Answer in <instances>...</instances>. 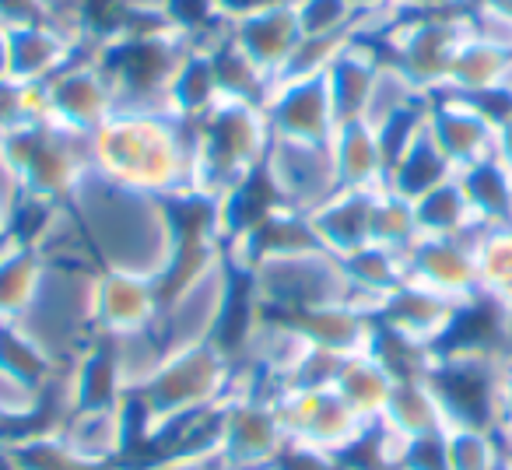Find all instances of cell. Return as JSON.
I'll return each mask as SVG.
<instances>
[{"mask_svg":"<svg viewBox=\"0 0 512 470\" xmlns=\"http://www.w3.org/2000/svg\"><path fill=\"white\" fill-rule=\"evenodd\" d=\"M425 123L432 141L439 144V151L456 172L495 155V120L474 99L453 92L428 95Z\"/></svg>","mask_w":512,"mask_h":470,"instance_id":"7c38bea8","label":"cell"},{"mask_svg":"<svg viewBox=\"0 0 512 470\" xmlns=\"http://www.w3.org/2000/svg\"><path fill=\"white\" fill-rule=\"evenodd\" d=\"M264 172L274 183V190H278L281 204L302 214H313L323 200L341 190L337 186L330 144H302V141H281V137H274L271 151H267Z\"/></svg>","mask_w":512,"mask_h":470,"instance_id":"8fae6325","label":"cell"},{"mask_svg":"<svg viewBox=\"0 0 512 470\" xmlns=\"http://www.w3.org/2000/svg\"><path fill=\"white\" fill-rule=\"evenodd\" d=\"M190 46L179 32H151L113 39L92 53L113 81L120 109H165L169 85Z\"/></svg>","mask_w":512,"mask_h":470,"instance_id":"52a82bcc","label":"cell"},{"mask_svg":"<svg viewBox=\"0 0 512 470\" xmlns=\"http://www.w3.org/2000/svg\"><path fill=\"white\" fill-rule=\"evenodd\" d=\"M334 386L365 421H379L390 404V393L397 386V376L390 372V365L376 355V351H365V355L344 358L341 369L334 376Z\"/></svg>","mask_w":512,"mask_h":470,"instance_id":"cb8c5ba5","label":"cell"},{"mask_svg":"<svg viewBox=\"0 0 512 470\" xmlns=\"http://www.w3.org/2000/svg\"><path fill=\"white\" fill-rule=\"evenodd\" d=\"M249 278H253L264 313L278 316H295L306 313V309L327 306V302L351 299L341 260L327 250L264 260V264H256L249 271Z\"/></svg>","mask_w":512,"mask_h":470,"instance_id":"ba28073f","label":"cell"},{"mask_svg":"<svg viewBox=\"0 0 512 470\" xmlns=\"http://www.w3.org/2000/svg\"><path fill=\"white\" fill-rule=\"evenodd\" d=\"M267 470H344V460L327 449L313 446V442H302V439H288L281 446L278 460L271 463Z\"/></svg>","mask_w":512,"mask_h":470,"instance_id":"e575fe53","label":"cell"},{"mask_svg":"<svg viewBox=\"0 0 512 470\" xmlns=\"http://www.w3.org/2000/svg\"><path fill=\"white\" fill-rule=\"evenodd\" d=\"M232 29V39L264 67L274 81L285 71V64L292 60L295 46L302 43V25L295 15L292 0H278V4H267V8L253 11V15L239 18Z\"/></svg>","mask_w":512,"mask_h":470,"instance_id":"ac0fdd59","label":"cell"},{"mask_svg":"<svg viewBox=\"0 0 512 470\" xmlns=\"http://www.w3.org/2000/svg\"><path fill=\"white\" fill-rule=\"evenodd\" d=\"M470 235H418V243L404 253L407 281H418L453 302L477 299L481 285Z\"/></svg>","mask_w":512,"mask_h":470,"instance_id":"2e32d148","label":"cell"},{"mask_svg":"<svg viewBox=\"0 0 512 470\" xmlns=\"http://www.w3.org/2000/svg\"><path fill=\"white\" fill-rule=\"evenodd\" d=\"M39 88H43L46 120L60 123V127H67V130H78V134H95V130L120 109L113 81L102 71L99 57H95L92 50L74 53V57Z\"/></svg>","mask_w":512,"mask_h":470,"instance_id":"30bf717a","label":"cell"},{"mask_svg":"<svg viewBox=\"0 0 512 470\" xmlns=\"http://www.w3.org/2000/svg\"><path fill=\"white\" fill-rule=\"evenodd\" d=\"M221 99L218 92V78H214V64L211 53L204 46H190V53L179 64L176 78L169 85V99H165V109L179 120L193 123Z\"/></svg>","mask_w":512,"mask_h":470,"instance_id":"4316f807","label":"cell"},{"mask_svg":"<svg viewBox=\"0 0 512 470\" xmlns=\"http://www.w3.org/2000/svg\"><path fill=\"white\" fill-rule=\"evenodd\" d=\"M463 306L467 302H453L432 288L418 285V281H404L376 309V327L400 337V341L418 344V348L439 351Z\"/></svg>","mask_w":512,"mask_h":470,"instance_id":"5bb4252c","label":"cell"},{"mask_svg":"<svg viewBox=\"0 0 512 470\" xmlns=\"http://www.w3.org/2000/svg\"><path fill=\"white\" fill-rule=\"evenodd\" d=\"M278 316V313H274ZM295 330L309 341V348L316 351H327L334 358H355V355H365L372 351L376 344V316L369 309L355 306L351 299L344 302H327V306H316V309H306V313H295V316H285Z\"/></svg>","mask_w":512,"mask_h":470,"instance_id":"e0dca14e","label":"cell"},{"mask_svg":"<svg viewBox=\"0 0 512 470\" xmlns=\"http://www.w3.org/2000/svg\"><path fill=\"white\" fill-rule=\"evenodd\" d=\"M372 204H376V190H337L327 197L313 214L316 239L327 253L344 260L348 253L362 250L372 243Z\"/></svg>","mask_w":512,"mask_h":470,"instance_id":"44dd1931","label":"cell"},{"mask_svg":"<svg viewBox=\"0 0 512 470\" xmlns=\"http://www.w3.org/2000/svg\"><path fill=\"white\" fill-rule=\"evenodd\" d=\"M418 214H414V200L404 193L379 186L376 204H372V243L386 246L393 253H407L418 243Z\"/></svg>","mask_w":512,"mask_h":470,"instance_id":"f546056e","label":"cell"},{"mask_svg":"<svg viewBox=\"0 0 512 470\" xmlns=\"http://www.w3.org/2000/svg\"><path fill=\"white\" fill-rule=\"evenodd\" d=\"M193 127V193L225 197L232 186L264 169L274 130L260 102L218 99Z\"/></svg>","mask_w":512,"mask_h":470,"instance_id":"3957f363","label":"cell"},{"mask_svg":"<svg viewBox=\"0 0 512 470\" xmlns=\"http://www.w3.org/2000/svg\"><path fill=\"white\" fill-rule=\"evenodd\" d=\"M442 442H446L449 470H498L502 467V449H498L495 428L449 425L446 432H442Z\"/></svg>","mask_w":512,"mask_h":470,"instance_id":"1f68e13d","label":"cell"},{"mask_svg":"<svg viewBox=\"0 0 512 470\" xmlns=\"http://www.w3.org/2000/svg\"><path fill=\"white\" fill-rule=\"evenodd\" d=\"M4 428H8V418H4V414H0V439H4Z\"/></svg>","mask_w":512,"mask_h":470,"instance_id":"b9f144b4","label":"cell"},{"mask_svg":"<svg viewBox=\"0 0 512 470\" xmlns=\"http://www.w3.org/2000/svg\"><path fill=\"white\" fill-rule=\"evenodd\" d=\"M383 50V60L397 64L425 95L446 88L449 67L467 39V18L463 11L446 15H397L379 32H362Z\"/></svg>","mask_w":512,"mask_h":470,"instance_id":"8992f818","label":"cell"},{"mask_svg":"<svg viewBox=\"0 0 512 470\" xmlns=\"http://www.w3.org/2000/svg\"><path fill=\"white\" fill-rule=\"evenodd\" d=\"M11 81V46H8V25H0V85Z\"/></svg>","mask_w":512,"mask_h":470,"instance_id":"ab89813d","label":"cell"},{"mask_svg":"<svg viewBox=\"0 0 512 470\" xmlns=\"http://www.w3.org/2000/svg\"><path fill=\"white\" fill-rule=\"evenodd\" d=\"M88 137L92 134H78V130H67L60 123L32 120L4 130L0 144L8 151V162L25 193L67 204L74 190L95 172Z\"/></svg>","mask_w":512,"mask_h":470,"instance_id":"5b68a950","label":"cell"},{"mask_svg":"<svg viewBox=\"0 0 512 470\" xmlns=\"http://www.w3.org/2000/svg\"><path fill=\"white\" fill-rule=\"evenodd\" d=\"M288 442L278 407L267 397L232 390L221 400L214 456L225 470H267Z\"/></svg>","mask_w":512,"mask_h":470,"instance_id":"9c48e42d","label":"cell"},{"mask_svg":"<svg viewBox=\"0 0 512 470\" xmlns=\"http://www.w3.org/2000/svg\"><path fill=\"white\" fill-rule=\"evenodd\" d=\"M344 470H348V467H344Z\"/></svg>","mask_w":512,"mask_h":470,"instance_id":"ee69618b","label":"cell"},{"mask_svg":"<svg viewBox=\"0 0 512 470\" xmlns=\"http://www.w3.org/2000/svg\"><path fill=\"white\" fill-rule=\"evenodd\" d=\"M235 390V362L218 344H193V348L169 351L158 372L141 386L130 390L137 414H141L144 442L151 432L186 414L218 407Z\"/></svg>","mask_w":512,"mask_h":470,"instance_id":"277c9868","label":"cell"},{"mask_svg":"<svg viewBox=\"0 0 512 470\" xmlns=\"http://www.w3.org/2000/svg\"><path fill=\"white\" fill-rule=\"evenodd\" d=\"M481 225H502L512 214V169L495 155L456 172Z\"/></svg>","mask_w":512,"mask_h":470,"instance_id":"f1b7e54d","label":"cell"},{"mask_svg":"<svg viewBox=\"0 0 512 470\" xmlns=\"http://www.w3.org/2000/svg\"><path fill=\"white\" fill-rule=\"evenodd\" d=\"M495 158L512 169V113L495 127Z\"/></svg>","mask_w":512,"mask_h":470,"instance_id":"f35d334b","label":"cell"},{"mask_svg":"<svg viewBox=\"0 0 512 470\" xmlns=\"http://www.w3.org/2000/svg\"><path fill=\"white\" fill-rule=\"evenodd\" d=\"M474 246V264H477V285L481 295L498 292L502 285L512 281V225H481L470 235Z\"/></svg>","mask_w":512,"mask_h":470,"instance_id":"4dcf8cb0","label":"cell"},{"mask_svg":"<svg viewBox=\"0 0 512 470\" xmlns=\"http://www.w3.org/2000/svg\"><path fill=\"white\" fill-rule=\"evenodd\" d=\"M502 4H509V8H512V0H502Z\"/></svg>","mask_w":512,"mask_h":470,"instance_id":"7bdbcfd3","label":"cell"},{"mask_svg":"<svg viewBox=\"0 0 512 470\" xmlns=\"http://www.w3.org/2000/svg\"><path fill=\"white\" fill-rule=\"evenodd\" d=\"M57 428L88 467H120V456L130 449L127 400L95 411H67Z\"/></svg>","mask_w":512,"mask_h":470,"instance_id":"ffe728a7","label":"cell"},{"mask_svg":"<svg viewBox=\"0 0 512 470\" xmlns=\"http://www.w3.org/2000/svg\"><path fill=\"white\" fill-rule=\"evenodd\" d=\"M453 172L456 169L446 162V155H442L439 144L432 141V134H428V123H425V130H421V134L414 137V141L390 162L386 186L414 200V197H421L425 190H432L435 183L449 179Z\"/></svg>","mask_w":512,"mask_h":470,"instance_id":"83f0119b","label":"cell"},{"mask_svg":"<svg viewBox=\"0 0 512 470\" xmlns=\"http://www.w3.org/2000/svg\"><path fill=\"white\" fill-rule=\"evenodd\" d=\"M330 155H334V172L341 190H379V186H386V151L372 123H337L334 137H330Z\"/></svg>","mask_w":512,"mask_h":470,"instance_id":"7402d4cb","label":"cell"},{"mask_svg":"<svg viewBox=\"0 0 512 470\" xmlns=\"http://www.w3.org/2000/svg\"><path fill=\"white\" fill-rule=\"evenodd\" d=\"M495 428H512V358H505L502 379H498V425Z\"/></svg>","mask_w":512,"mask_h":470,"instance_id":"74e56055","label":"cell"},{"mask_svg":"<svg viewBox=\"0 0 512 470\" xmlns=\"http://www.w3.org/2000/svg\"><path fill=\"white\" fill-rule=\"evenodd\" d=\"M274 137L302 144H330L337 130V113L330 102L327 74L323 78L278 81L264 102Z\"/></svg>","mask_w":512,"mask_h":470,"instance_id":"9a60e30c","label":"cell"},{"mask_svg":"<svg viewBox=\"0 0 512 470\" xmlns=\"http://www.w3.org/2000/svg\"><path fill=\"white\" fill-rule=\"evenodd\" d=\"M0 470H22V467H18L15 456H11V449L4 446V442H0Z\"/></svg>","mask_w":512,"mask_h":470,"instance_id":"60d3db41","label":"cell"},{"mask_svg":"<svg viewBox=\"0 0 512 470\" xmlns=\"http://www.w3.org/2000/svg\"><path fill=\"white\" fill-rule=\"evenodd\" d=\"M88 141L109 183L162 200L193 193V127L169 109H116Z\"/></svg>","mask_w":512,"mask_h":470,"instance_id":"7a4b0ae2","label":"cell"},{"mask_svg":"<svg viewBox=\"0 0 512 470\" xmlns=\"http://www.w3.org/2000/svg\"><path fill=\"white\" fill-rule=\"evenodd\" d=\"M379 421L407 442L425 439V435L446 432L449 428L446 411H442L439 397H435V390L428 386L425 376L397 379V386H393V393H390V404H386Z\"/></svg>","mask_w":512,"mask_h":470,"instance_id":"603a6c76","label":"cell"},{"mask_svg":"<svg viewBox=\"0 0 512 470\" xmlns=\"http://www.w3.org/2000/svg\"><path fill=\"white\" fill-rule=\"evenodd\" d=\"M467 18V32L474 39L498 46V50L512 53V8L502 0H470L463 8Z\"/></svg>","mask_w":512,"mask_h":470,"instance_id":"836d02e7","label":"cell"},{"mask_svg":"<svg viewBox=\"0 0 512 470\" xmlns=\"http://www.w3.org/2000/svg\"><path fill=\"white\" fill-rule=\"evenodd\" d=\"M8 46H11V81H18V85H43L74 53H81V46L60 25H53L50 18L8 25Z\"/></svg>","mask_w":512,"mask_h":470,"instance_id":"d6986e66","label":"cell"},{"mask_svg":"<svg viewBox=\"0 0 512 470\" xmlns=\"http://www.w3.org/2000/svg\"><path fill=\"white\" fill-rule=\"evenodd\" d=\"M414 214H418L421 235H470L481 228L456 172L435 183L432 190H425L421 197H414Z\"/></svg>","mask_w":512,"mask_h":470,"instance_id":"484cf974","label":"cell"},{"mask_svg":"<svg viewBox=\"0 0 512 470\" xmlns=\"http://www.w3.org/2000/svg\"><path fill=\"white\" fill-rule=\"evenodd\" d=\"M470 0H397V15H446L463 11Z\"/></svg>","mask_w":512,"mask_h":470,"instance_id":"8d00e7d4","label":"cell"},{"mask_svg":"<svg viewBox=\"0 0 512 470\" xmlns=\"http://www.w3.org/2000/svg\"><path fill=\"white\" fill-rule=\"evenodd\" d=\"M302 36H355L362 32V15L351 0H292Z\"/></svg>","mask_w":512,"mask_h":470,"instance_id":"d6a6232c","label":"cell"},{"mask_svg":"<svg viewBox=\"0 0 512 470\" xmlns=\"http://www.w3.org/2000/svg\"><path fill=\"white\" fill-rule=\"evenodd\" d=\"M46 267V257L32 246L8 243L0 250V320H22L36 306Z\"/></svg>","mask_w":512,"mask_h":470,"instance_id":"d4e9b609","label":"cell"},{"mask_svg":"<svg viewBox=\"0 0 512 470\" xmlns=\"http://www.w3.org/2000/svg\"><path fill=\"white\" fill-rule=\"evenodd\" d=\"M162 313V288L155 278H141L130 271H99L95 281V334L99 337H130L155 330Z\"/></svg>","mask_w":512,"mask_h":470,"instance_id":"4fadbf2b","label":"cell"},{"mask_svg":"<svg viewBox=\"0 0 512 470\" xmlns=\"http://www.w3.org/2000/svg\"><path fill=\"white\" fill-rule=\"evenodd\" d=\"M67 204L106 271L155 281L169 274L176 260V225L162 197L127 190L92 172Z\"/></svg>","mask_w":512,"mask_h":470,"instance_id":"6da1fadb","label":"cell"},{"mask_svg":"<svg viewBox=\"0 0 512 470\" xmlns=\"http://www.w3.org/2000/svg\"><path fill=\"white\" fill-rule=\"evenodd\" d=\"M351 8L362 15V32H379L397 18V0H351Z\"/></svg>","mask_w":512,"mask_h":470,"instance_id":"d590c367","label":"cell"}]
</instances>
